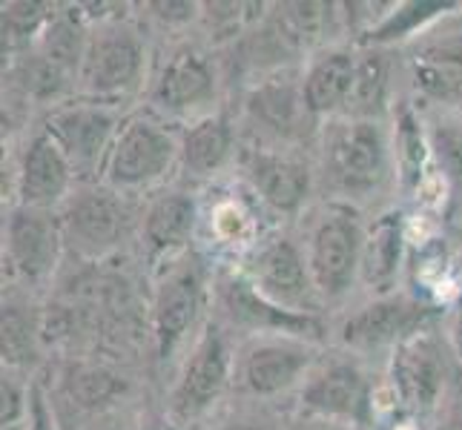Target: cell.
<instances>
[{"label":"cell","instance_id":"obj_1","mask_svg":"<svg viewBox=\"0 0 462 430\" xmlns=\"http://www.w3.org/2000/svg\"><path fill=\"white\" fill-rule=\"evenodd\" d=\"M179 143L162 121L150 115L126 118L106 155V184L116 193H133L162 181L179 155Z\"/></svg>","mask_w":462,"mask_h":430},{"label":"cell","instance_id":"obj_2","mask_svg":"<svg viewBox=\"0 0 462 430\" xmlns=\"http://www.w3.org/2000/svg\"><path fill=\"white\" fill-rule=\"evenodd\" d=\"M385 138L374 121L350 118L333 126L325 143V169L342 193H368L385 175Z\"/></svg>","mask_w":462,"mask_h":430},{"label":"cell","instance_id":"obj_3","mask_svg":"<svg viewBox=\"0 0 462 430\" xmlns=\"http://www.w3.org/2000/svg\"><path fill=\"white\" fill-rule=\"evenodd\" d=\"M365 233L347 210H330L310 238L308 267L316 290L325 298H339L354 284L362 264Z\"/></svg>","mask_w":462,"mask_h":430},{"label":"cell","instance_id":"obj_4","mask_svg":"<svg viewBox=\"0 0 462 430\" xmlns=\"http://www.w3.org/2000/svg\"><path fill=\"white\" fill-rule=\"evenodd\" d=\"M144 72V46L130 29L109 26L84 46L81 87L92 98L130 92Z\"/></svg>","mask_w":462,"mask_h":430},{"label":"cell","instance_id":"obj_5","mask_svg":"<svg viewBox=\"0 0 462 430\" xmlns=\"http://www.w3.org/2000/svg\"><path fill=\"white\" fill-rule=\"evenodd\" d=\"M121 126L116 115L101 104H67L58 106L46 121V133L69 158L72 169H95L113 150V141Z\"/></svg>","mask_w":462,"mask_h":430},{"label":"cell","instance_id":"obj_6","mask_svg":"<svg viewBox=\"0 0 462 430\" xmlns=\"http://www.w3.org/2000/svg\"><path fill=\"white\" fill-rule=\"evenodd\" d=\"M253 287L273 305L291 310V313H308L313 310V296L319 293L308 261L301 259V252L288 242H270L259 250V256L253 259L250 267Z\"/></svg>","mask_w":462,"mask_h":430},{"label":"cell","instance_id":"obj_7","mask_svg":"<svg viewBox=\"0 0 462 430\" xmlns=\"http://www.w3.org/2000/svg\"><path fill=\"white\" fill-rule=\"evenodd\" d=\"M391 371L396 393L411 410L425 413L437 405L445 381V364L437 342L425 330H417L396 347Z\"/></svg>","mask_w":462,"mask_h":430},{"label":"cell","instance_id":"obj_8","mask_svg":"<svg viewBox=\"0 0 462 430\" xmlns=\"http://www.w3.org/2000/svg\"><path fill=\"white\" fill-rule=\"evenodd\" d=\"M63 230L43 210H14L6 227L9 261L29 281H41L55 270Z\"/></svg>","mask_w":462,"mask_h":430},{"label":"cell","instance_id":"obj_9","mask_svg":"<svg viewBox=\"0 0 462 430\" xmlns=\"http://www.w3.org/2000/svg\"><path fill=\"white\" fill-rule=\"evenodd\" d=\"M230 376V353L225 339L218 336V330H207L204 339L199 342L193 359L187 361V371L175 388L172 407L181 419H193L201 410L210 407L221 390L227 388Z\"/></svg>","mask_w":462,"mask_h":430},{"label":"cell","instance_id":"obj_10","mask_svg":"<svg viewBox=\"0 0 462 430\" xmlns=\"http://www.w3.org/2000/svg\"><path fill=\"white\" fill-rule=\"evenodd\" d=\"M72 164L63 155L50 133H38L23 152V164L18 175V196L26 210H46L67 196L72 181Z\"/></svg>","mask_w":462,"mask_h":430},{"label":"cell","instance_id":"obj_11","mask_svg":"<svg viewBox=\"0 0 462 430\" xmlns=\"http://www.w3.org/2000/svg\"><path fill=\"white\" fill-rule=\"evenodd\" d=\"M218 296L221 305L236 322L250 325L256 330H276V333H291V336H316L322 333V325L308 313H291L273 301H267L250 279L245 276H225L218 281Z\"/></svg>","mask_w":462,"mask_h":430},{"label":"cell","instance_id":"obj_12","mask_svg":"<svg viewBox=\"0 0 462 430\" xmlns=\"http://www.w3.org/2000/svg\"><path fill=\"white\" fill-rule=\"evenodd\" d=\"M63 238L87 252V256H101V252L113 250L124 230V206L116 198V193H84L78 196L67 215L60 221Z\"/></svg>","mask_w":462,"mask_h":430},{"label":"cell","instance_id":"obj_13","mask_svg":"<svg viewBox=\"0 0 462 430\" xmlns=\"http://www.w3.org/2000/svg\"><path fill=\"white\" fill-rule=\"evenodd\" d=\"M422 316L425 310L408 298H379L342 325V342L356 350H371L393 342L402 344L417 333Z\"/></svg>","mask_w":462,"mask_h":430},{"label":"cell","instance_id":"obj_14","mask_svg":"<svg viewBox=\"0 0 462 430\" xmlns=\"http://www.w3.org/2000/svg\"><path fill=\"white\" fill-rule=\"evenodd\" d=\"M301 405L330 419H368V385L354 364H330L301 390Z\"/></svg>","mask_w":462,"mask_h":430},{"label":"cell","instance_id":"obj_15","mask_svg":"<svg viewBox=\"0 0 462 430\" xmlns=\"http://www.w3.org/2000/svg\"><path fill=\"white\" fill-rule=\"evenodd\" d=\"M245 172L253 189L279 213H293L308 198L310 175L308 167L288 155L267 150H250L245 158Z\"/></svg>","mask_w":462,"mask_h":430},{"label":"cell","instance_id":"obj_16","mask_svg":"<svg viewBox=\"0 0 462 430\" xmlns=\"http://www.w3.org/2000/svg\"><path fill=\"white\" fill-rule=\"evenodd\" d=\"M213 89L216 81L210 63L196 52H179L158 75L152 101L167 113H189L210 101Z\"/></svg>","mask_w":462,"mask_h":430},{"label":"cell","instance_id":"obj_17","mask_svg":"<svg viewBox=\"0 0 462 430\" xmlns=\"http://www.w3.org/2000/svg\"><path fill=\"white\" fill-rule=\"evenodd\" d=\"M356 63L359 58L350 52H328L313 63L301 84L310 115L345 113L356 84Z\"/></svg>","mask_w":462,"mask_h":430},{"label":"cell","instance_id":"obj_18","mask_svg":"<svg viewBox=\"0 0 462 430\" xmlns=\"http://www.w3.org/2000/svg\"><path fill=\"white\" fill-rule=\"evenodd\" d=\"M308 364L310 353L299 344H259L245 359L242 381L256 396H276L288 390Z\"/></svg>","mask_w":462,"mask_h":430},{"label":"cell","instance_id":"obj_19","mask_svg":"<svg viewBox=\"0 0 462 430\" xmlns=\"http://www.w3.org/2000/svg\"><path fill=\"white\" fill-rule=\"evenodd\" d=\"M201 305L199 296V279L189 270L170 276L155 298V336L158 347H162V356L167 359L175 344L184 339V333L189 325L196 322V313Z\"/></svg>","mask_w":462,"mask_h":430},{"label":"cell","instance_id":"obj_20","mask_svg":"<svg viewBox=\"0 0 462 430\" xmlns=\"http://www.w3.org/2000/svg\"><path fill=\"white\" fill-rule=\"evenodd\" d=\"M405 250V227L400 213H385L376 218V224L365 233L362 244V264L359 273L365 284H371L376 293H388L402 267Z\"/></svg>","mask_w":462,"mask_h":430},{"label":"cell","instance_id":"obj_21","mask_svg":"<svg viewBox=\"0 0 462 430\" xmlns=\"http://www.w3.org/2000/svg\"><path fill=\"white\" fill-rule=\"evenodd\" d=\"M413 81L417 89L437 101L462 98V41L445 38L425 43L413 55Z\"/></svg>","mask_w":462,"mask_h":430},{"label":"cell","instance_id":"obj_22","mask_svg":"<svg viewBox=\"0 0 462 430\" xmlns=\"http://www.w3.org/2000/svg\"><path fill=\"white\" fill-rule=\"evenodd\" d=\"M193 224L196 204L187 196H164L150 206L144 218V242L155 259L170 256V252L184 247L189 233H193Z\"/></svg>","mask_w":462,"mask_h":430},{"label":"cell","instance_id":"obj_23","mask_svg":"<svg viewBox=\"0 0 462 430\" xmlns=\"http://www.w3.org/2000/svg\"><path fill=\"white\" fill-rule=\"evenodd\" d=\"M230 147V126L221 118H204L187 130L181 141V161L193 175H213L227 161Z\"/></svg>","mask_w":462,"mask_h":430},{"label":"cell","instance_id":"obj_24","mask_svg":"<svg viewBox=\"0 0 462 430\" xmlns=\"http://www.w3.org/2000/svg\"><path fill=\"white\" fill-rule=\"evenodd\" d=\"M247 106L256 115V121L284 135L296 130L301 113H308L305 92L288 81H264L262 87L253 89Z\"/></svg>","mask_w":462,"mask_h":430},{"label":"cell","instance_id":"obj_25","mask_svg":"<svg viewBox=\"0 0 462 430\" xmlns=\"http://www.w3.org/2000/svg\"><path fill=\"white\" fill-rule=\"evenodd\" d=\"M385 89H388V67L382 55L371 52L359 58L356 63V84L354 95H350L345 113L356 121H374V115L385 104Z\"/></svg>","mask_w":462,"mask_h":430},{"label":"cell","instance_id":"obj_26","mask_svg":"<svg viewBox=\"0 0 462 430\" xmlns=\"http://www.w3.org/2000/svg\"><path fill=\"white\" fill-rule=\"evenodd\" d=\"M67 385L72 399L84 407H101L124 390V381L104 368H75Z\"/></svg>","mask_w":462,"mask_h":430},{"label":"cell","instance_id":"obj_27","mask_svg":"<svg viewBox=\"0 0 462 430\" xmlns=\"http://www.w3.org/2000/svg\"><path fill=\"white\" fill-rule=\"evenodd\" d=\"M445 9H448V4H405V6H400V12H391L385 21H379L368 32V35H371L368 41L385 43V41L405 38L417 26H422L428 18H434V14H439Z\"/></svg>","mask_w":462,"mask_h":430},{"label":"cell","instance_id":"obj_28","mask_svg":"<svg viewBox=\"0 0 462 430\" xmlns=\"http://www.w3.org/2000/svg\"><path fill=\"white\" fill-rule=\"evenodd\" d=\"M396 147H400V167H402L405 187L420 184L422 169H425V141H422L417 121H413L411 115H402V121H400Z\"/></svg>","mask_w":462,"mask_h":430},{"label":"cell","instance_id":"obj_29","mask_svg":"<svg viewBox=\"0 0 462 430\" xmlns=\"http://www.w3.org/2000/svg\"><path fill=\"white\" fill-rule=\"evenodd\" d=\"M43 4H9L4 6V46H18L41 29Z\"/></svg>","mask_w":462,"mask_h":430},{"label":"cell","instance_id":"obj_30","mask_svg":"<svg viewBox=\"0 0 462 430\" xmlns=\"http://www.w3.org/2000/svg\"><path fill=\"white\" fill-rule=\"evenodd\" d=\"M21 84L26 92L35 95V98H55L63 87V69L50 58L26 60L21 67Z\"/></svg>","mask_w":462,"mask_h":430},{"label":"cell","instance_id":"obj_31","mask_svg":"<svg viewBox=\"0 0 462 430\" xmlns=\"http://www.w3.org/2000/svg\"><path fill=\"white\" fill-rule=\"evenodd\" d=\"M29 322L18 313V307H4V361L18 364L32 350Z\"/></svg>","mask_w":462,"mask_h":430},{"label":"cell","instance_id":"obj_32","mask_svg":"<svg viewBox=\"0 0 462 430\" xmlns=\"http://www.w3.org/2000/svg\"><path fill=\"white\" fill-rule=\"evenodd\" d=\"M434 147L442 158V164L451 172L462 175V124H445L434 133Z\"/></svg>","mask_w":462,"mask_h":430},{"label":"cell","instance_id":"obj_33","mask_svg":"<svg viewBox=\"0 0 462 430\" xmlns=\"http://www.w3.org/2000/svg\"><path fill=\"white\" fill-rule=\"evenodd\" d=\"M23 413H26L23 390L4 376V427H14L23 419Z\"/></svg>","mask_w":462,"mask_h":430},{"label":"cell","instance_id":"obj_34","mask_svg":"<svg viewBox=\"0 0 462 430\" xmlns=\"http://www.w3.org/2000/svg\"><path fill=\"white\" fill-rule=\"evenodd\" d=\"M152 9H158V18L164 21H189L193 18V4H152Z\"/></svg>","mask_w":462,"mask_h":430},{"label":"cell","instance_id":"obj_35","mask_svg":"<svg viewBox=\"0 0 462 430\" xmlns=\"http://www.w3.org/2000/svg\"><path fill=\"white\" fill-rule=\"evenodd\" d=\"M32 430H55L41 393H35V399H32Z\"/></svg>","mask_w":462,"mask_h":430},{"label":"cell","instance_id":"obj_36","mask_svg":"<svg viewBox=\"0 0 462 430\" xmlns=\"http://www.w3.org/2000/svg\"><path fill=\"white\" fill-rule=\"evenodd\" d=\"M451 347H454L457 359L462 361V310L454 316V322H451Z\"/></svg>","mask_w":462,"mask_h":430},{"label":"cell","instance_id":"obj_37","mask_svg":"<svg viewBox=\"0 0 462 430\" xmlns=\"http://www.w3.org/2000/svg\"><path fill=\"white\" fill-rule=\"evenodd\" d=\"M225 430H262V427H253V425H230Z\"/></svg>","mask_w":462,"mask_h":430}]
</instances>
